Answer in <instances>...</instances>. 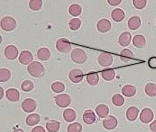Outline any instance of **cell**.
<instances>
[{"mask_svg": "<svg viewBox=\"0 0 156 132\" xmlns=\"http://www.w3.org/2000/svg\"><path fill=\"white\" fill-rule=\"evenodd\" d=\"M27 70L29 73L35 78L42 77L45 72L43 65L38 61H33L28 66Z\"/></svg>", "mask_w": 156, "mask_h": 132, "instance_id": "1", "label": "cell"}, {"mask_svg": "<svg viewBox=\"0 0 156 132\" xmlns=\"http://www.w3.org/2000/svg\"><path fill=\"white\" fill-rule=\"evenodd\" d=\"M71 58L75 63L81 64L86 61L87 57L86 53L83 50L76 48L71 52Z\"/></svg>", "mask_w": 156, "mask_h": 132, "instance_id": "2", "label": "cell"}, {"mask_svg": "<svg viewBox=\"0 0 156 132\" xmlns=\"http://www.w3.org/2000/svg\"><path fill=\"white\" fill-rule=\"evenodd\" d=\"M17 26L16 20L13 17L6 16L2 18L1 21V27L3 30L11 31L14 30Z\"/></svg>", "mask_w": 156, "mask_h": 132, "instance_id": "3", "label": "cell"}, {"mask_svg": "<svg viewBox=\"0 0 156 132\" xmlns=\"http://www.w3.org/2000/svg\"><path fill=\"white\" fill-rule=\"evenodd\" d=\"M56 48L60 52L68 53L71 50L72 46L68 39L66 38H61L56 41Z\"/></svg>", "mask_w": 156, "mask_h": 132, "instance_id": "4", "label": "cell"}, {"mask_svg": "<svg viewBox=\"0 0 156 132\" xmlns=\"http://www.w3.org/2000/svg\"><path fill=\"white\" fill-rule=\"evenodd\" d=\"M56 105L61 108H66L70 105L71 99L70 96L66 94H59L55 97Z\"/></svg>", "mask_w": 156, "mask_h": 132, "instance_id": "5", "label": "cell"}, {"mask_svg": "<svg viewBox=\"0 0 156 132\" xmlns=\"http://www.w3.org/2000/svg\"><path fill=\"white\" fill-rule=\"evenodd\" d=\"M113 57L110 53L103 52L98 57V62L100 66L106 67L110 66L113 63Z\"/></svg>", "mask_w": 156, "mask_h": 132, "instance_id": "6", "label": "cell"}, {"mask_svg": "<svg viewBox=\"0 0 156 132\" xmlns=\"http://www.w3.org/2000/svg\"><path fill=\"white\" fill-rule=\"evenodd\" d=\"M37 103L34 100L28 98L22 103V108L26 112L30 113L35 111L37 107Z\"/></svg>", "mask_w": 156, "mask_h": 132, "instance_id": "7", "label": "cell"}, {"mask_svg": "<svg viewBox=\"0 0 156 132\" xmlns=\"http://www.w3.org/2000/svg\"><path fill=\"white\" fill-rule=\"evenodd\" d=\"M5 56L8 59L13 60L17 58L19 55V50L14 45H9L5 49Z\"/></svg>", "mask_w": 156, "mask_h": 132, "instance_id": "8", "label": "cell"}, {"mask_svg": "<svg viewBox=\"0 0 156 132\" xmlns=\"http://www.w3.org/2000/svg\"><path fill=\"white\" fill-rule=\"evenodd\" d=\"M83 76V73L79 69H74L69 73V79L72 82L74 83H79L82 81Z\"/></svg>", "mask_w": 156, "mask_h": 132, "instance_id": "9", "label": "cell"}, {"mask_svg": "<svg viewBox=\"0 0 156 132\" xmlns=\"http://www.w3.org/2000/svg\"><path fill=\"white\" fill-rule=\"evenodd\" d=\"M153 116L154 115L152 110L149 108H146L141 111L140 116V119L142 123L147 124L152 121Z\"/></svg>", "mask_w": 156, "mask_h": 132, "instance_id": "10", "label": "cell"}, {"mask_svg": "<svg viewBox=\"0 0 156 132\" xmlns=\"http://www.w3.org/2000/svg\"><path fill=\"white\" fill-rule=\"evenodd\" d=\"M103 124L104 127L107 130H113L117 126V120L115 117L113 116H108L104 119Z\"/></svg>", "mask_w": 156, "mask_h": 132, "instance_id": "11", "label": "cell"}, {"mask_svg": "<svg viewBox=\"0 0 156 132\" xmlns=\"http://www.w3.org/2000/svg\"><path fill=\"white\" fill-rule=\"evenodd\" d=\"M19 61L21 64L24 65H28L33 60L32 54L28 50H23L20 54Z\"/></svg>", "mask_w": 156, "mask_h": 132, "instance_id": "12", "label": "cell"}, {"mask_svg": "<svg viewBox=\"0 0 156 132\" xmlns=\"http://www.w3.org/2000/svg\"><path fill=\"white\" fill-rule=\"evenodd\" d=\"M111 24L108 19L103 18L98 21L97 24V28L99 32L105 33L110 30Z\"/></svg>", "mask_w": 156, "mask_h": 132, "instance_id": "13", "label": "cell"}, {"mask_svg": "<svg viewBox=\"0 0 156 132\" xmlns=\"http://www.w3.org/2000/svg\"><path fill=\"white\" fill-rule=\"evenodd\" d=\"M83 122L87 124H93L96 121L95 114L90 109L86 110L83 114Z\"/></svg>", "mask_w": 156, "mask_h": 132, "instance_id": "14", "label": "cell"}, {"mask_svg": "<svg viewBox=\"0 0 156 132\" xmlns=\"http://www.w3.org/2000/svg\"><path fill=\"white\" fill-rule=\"evenodd\" d=\"M141 19L137 16H132L128 21V26L131 30L137 29L141 25Z\"/></svg>", "mask_w": 156, "mask_h": 132, "instance_id": "15", "label": "cell"}, {"mask_svg": "<svg viewBox=\"0 0 156 132\" xmlns=\"http://www.w3.org/2000/svg\"><path fill=\"white\" fill-rule=\"evenodd\" d=\"M131 39V35L129 32H125L120 35L119 38L118 42L120 46H127L130 44Z\"/></svg>", "mask_w": 156, "mask_h": 132, "instance_id": "16", "label": "cell"}, {"mask_svg": "<svg viewBox=\"0 0 156 132\" xmlns=\"http://www.w3.org/2000/svg\"><path fill=\"white\" fill-rule=\"evenodd\" d=\"M6 96L9 101L11 102H16L20 99V93L17 89H9L6 91Z\"/></svg>", "mask_w": 156, "mask_h": 132, "instance_id": "17", "label": "cell"}, {"mask_svg": "<svg viewBox=\"0 0 156 132\" xmlns=\"http://www.w3.org/2000/svg\"><path fill=\"white\" fill-rule=\"evenodd\" d=\"M139 110L137 107L131 106L129 107L126 112V116L129 121H135L138 116Z\"/></svg>", "mask_w": 156, "mask_h": 132, "instance_id": "18", "label": "cell"}, {"mask_svg": "<svg viewBox=\"0 0 156 132\" xmlns=\"http://www.w3.org/2000/svg\"><path fill=\"white\" fill-rule=\"evenodd\" d=\"M111 17L115 22H121L125 18V13L122 9L116 8L112 11L111 13Z\"/></svg>", "mask_w": 156, "mask_h": 132, "instance_id": "19", "label": "cell"}, {"mask_svg": "<svg viewBox=\"0 0 156 132\" xmlns=\"http://www.w3.org/2000/svg\"><path fill=\"white\" fill-rule=\"evenodd\" d=\"M115 72L113 69L107 68L104 69L102 71V76L105 80L107 81L113 80L115 79Z\"/></svg>", "mask_w": 156, "mask_h": 132, "instance_id": "20", "label": "cell"}, {"mask_svg": "<svg viewBox=\"0 0 156 132\" xmlns=\"http://www.w3.org/2000/svg\"><path fill=\"white\" fill-rule=\"evenodd\" d=\"M37 55L39 59L45 61L48 60L51 57V51L47 48H41L37 51Z\"/></svg>", "mask_w": 156, "mask_h": 132, "instance_id": "21", "label": "cell"}, {"mask_svg": "<svg viewBox=\"0 0 156 132\" xmlns=\"http://www.w3.org/2000/svg\"><path fill=\"white\" fill-rule=\"evenodd\" d=\"M122 94L127 97H133L136 93V88L133 85H125L122 89Z\"/></svg>", "mask_w": 156, "mask_h": 132, "instance_id": "22", "label": "cell"}, {"mask_svg": "<svg viewBox=\"0 0 156 132\" xmlns=\"http://www.w3.org/2000/svg\"><path fill=\"white\" fill-rule=\"evenodd\" d=\"M60 122L55 120H50L46 123V129L49 132H57L60 127Z\"/></svg>", "mask_w": 156, "mask_h": 132, "instance_id": "23", "label": "cell"}, {"mask_svg": "<svg viewBox=\"0 0 156 132\" xmlns=\"http://www.w3.org/2000/svg\"><path fill=\"white\" fill-rule=\"evenodd\" d=\"M97 114L100 118L105 117L109 112V109L105 105L101 104L98 105L96 108Z\"/></svg>", "mask_w": 156, "mask_h": 132, "instance_id": "24", "label": "cell"}, {"mask_svg": "<svg viewBox=\"0 0 156 132\" xmlns=\"http://www.w3.org/2000/svg\"><path fill=\"white\" fill-rule=\"evenodd\" d=\"M41 120V116L37 113L32 114L27 116L26 124L29 126H33L37 124Z\"/></svg>", "mask_w": 156, "mask_h": 132, "instance_id": "25", "label": "cell"}, {"mask_svg": "<svg viewBox=\"0 0 156 132\" xmlns=\"http://www.w3.org/2000/svg\"><path fill=\"white\" fill-rule=\"evenodd\" d=\"M133 44L136 47L143 48L146 45L145 38L141 35H136L133 38Z\"/></svg>", "mask_w": 156, "mask_h": 132, "instance_id": "26", "label": "cell"}, {"mask_svg": "<svg viewBox=\"0 0 156 132\" xmlns=\"http://www.w3.org/2000/svg\"><path fill=\"white\" fill-rule=\"evenodd\" d=\"M133 52L128 49H125L121 51L120 59L124 62H128L134 58Z\"/></svg>", "mask_w": 156, "mask_h": 132, "instance_id": "27", "label": "cell"}, {"mask_svg": "<svg viewBox=\"0 0 156 132\" xmlns=\"http://www.w3.org/2000/svg\"><path fill=\"white\" fill-rule=\"evenodd\" d=\"M87 81L90 85L95 86L99 81V76L97 72H89L87 76Z\"/></svg>", "mask_w": 156, "mask_h": 132, "instance_id": "28", "label": "cell"}, {"mask_svg": "<svg viewBox=\"0 0 156 132\" xmlns=\"http://www.w3.org/2000/svg\"><path fill=\"white\" fill-rule=\"evenodd\" d=\"M63 116L66 122H73L76 119V113L73 109H67L64 111Z\"/></svg>", "mask_w": 156, "mask_h": 132, "instance_id": "29", "label": "cell"}, {"mask_svg": "<svg viewBox=\"0 0 156 132\" xmlns=\"http://www.w3.org/2000/svg\"><path fill=\"white\" fill-rule=\"evenodd\" d=\"M145 93L147 95L150 97L156 96V84L149 82L145 86Z\"/></svg>", "mask_w": 156, "mask_h": 132, "instance_id": "30", "label": "cell"}, {"mask_svg": "<svg viewBox=\"0 0 156 132\" xmlns=\"http://www.w3.org/2000/svg\"><path fill=\"white\" fill-rule=\"evenodd\" d=\"M11 72L9 70L5 68L0 69V82H6L10 79Z\"/></svg>", "mask_w": 156, "mask_h": 132, "instance_id": "31", "label": "cell"}, {"mask_svg": "<svg viewBox=\"0 0 156 132\" xmlns=\"http://www.w3.org/2000/svg\"><path fill=\"white\" fill-rule=\"evenodd\" d=\"M69 13L73 16H78L82 13V7L79 4H73L69 7Z\"/></svg>", "mask_w": 156, "mask_h": 132, "instance_id": "32", "label": "cell"}, {"mask_svg": "<svg viewBox=\"0 0 156 132\" xmlns=\"http://www.w3.org/2000/svg\"><path fill=\"white\" fill-rule=\"evenodd\" d=\"M112 102L114 105L116 106H121L125 102L124 97L121 94H116L113 95L112 98Z\"/></svg>", "mask_w": 156, "mask_h": 132, "instance_id": "33", "label": "cell"}, {"mask_svg": "<svg viewBox=\"0 0 156 132\" xmlns=\"http://www.w3.org/2000/svg\"><path fill=\"white\" fill-rule=\"evenodd\" d=\"M51 89L54 92L58 93L63 92L65 89V86L62 82H55L52 84Z\"/></svg>", "mask_w": 156, "mask_h": 132, "instance_id": "34", "label": "cell"}, {"mask_svg": "<svg viewBox=\"0 0 156 132\" xmlns=\"http://www.w3.org/2000/svg\"><path fill=\"white\" fill-rule=\"evenodd\" d=\"M42 4L41 0H31L29 2V6L32 10L37 11L41 9Z\"/></svg>", "mask_w": 156, "mask_h": 132, "instance_id": "35", "label": "cell"}, {"mask_svg": "<svg viewBox=\"0 0 156 132\" xmlns=\"http://www.w3.org/2000/svg\"><path fill=\"white\" fill-rule=\"evenodd\" d=\"M34 87V85L33 82L30 80L24 81L21 85V88L22 90L26 92L32 90Z\"/></svg>", "mask_w": 156, "mask_h": 132, "instance_id": "36", "label": "cell"}, {"mask_svg": "<svg viewBox=\"0 0 156 132\" xmlns=\"http://www.w3.org/2000/svg\"><path fill=\"white\" fill-rule=\"evenodd\" d=\"M82 126L79 123H74L68 126L67 128L68 132H81Z\"/></svg>", "mask_w": 156, "mask_h": 132, "instance_id": "37", "label": "cell"}, {"mask_svg": "<svg viewBox=\"0 0 156 132\" xmlns=\"http://www.w3.org/2000/svg\"><path fill=\"white\" fill-rule=\"evenodd\" d=\"M70 28L73 30H76L81 26V21L80 19L74 18L71 20L69 22Z\"/></svg>", "mask_w": 156, "mask_h": 132, "instance_id": "38", "label": "cell"}, {"mask_svg": "<svg viewBox=\"0 0 156 132\" xmlns=\"http://www.w3.org/2000/svg\"><path fill=\"white\" fill-rule=\"evenodd\" d=\"M147 2V1L144 0H135L133 1V5L136 9L140 10L145 7Z\"/></svg>", "mask_w": 156, "mask_h": 132, "instance_id": "39", "label": "cell"}, {"mask_svg": "<svg viewBox=\"0 0 156 132\" xmlns=\"http://www.w3.org/2000/svg\"><path fill=\"white\" fill-rule=\"evenodd\" d=\"M150 68L152 69L156 68V57H152L149 59L148 62Z\"/></svg>", "mask_w": 156, "mask_h": 132, "instance_id": "40", "label": "cell"}, {"mask_svg": "<svg viewBox=\"0 0 156 132\" xmlns=\"http://www.w3.org/2000/svg\"><path fill=\"white\" fill-rule=\"evenodd\" d=\"M107 2L110 5L113 6H116L119 5L122 2V1H120V0H108V1H107Z\"/></svg>", "mask_w": 156, "mask_h": 132, "instance_id": "41", "label": "cell"}, {"mask_svg": "<svg viewBox=\"0 0 156 132\" xmlns=\"http://www.w3.org/2000/svg\"><path fill=\"white\" fill-rule=\"evenodd\" d=\"M31 132H45V131L43 127L37 126L32 130Z\"/></svg>", "mask_w": 156, "mask_h": 132, "instance_id": "42", "label": "cell"}, {"mask_svg": "<svg viewBox=\"0 0 156 132\" xmlns=\"http://www.w3.org/2000/svg\"><path fill=\"white\" fill-rule=\"evenodd\" d=\"M150 128L151 130L153 132H156V120L153 121L150 125Z\"/></svg>", "mask_w": 156, "mask_h": 132, "instance_id": "43", "label": "cell"}, {"mask_svg": "<svg viewBox=\"0 0 156 132\" xmlns=\"http://www.w3.org/2000/svg\"><path fill=\"white\" fill-rule=\"evenodd\" d=\"M12 132H24L23 129L21 128H14Z\"/></svg>", "mask_w": 156, "mask_h": 132, "instance_id": "44", "label": "cell"}, {"mask_svg": "<svg viewBox=\"0 0 156 132\" xmlns=\"http://www.w3.org/2000/svg\"><path fill=\"white\" fill-rule=\"evenodd\" d=\"M0 89H1V99L2 100L3 95V89H2V87H0Z\"/></svg>", "mask_w": 156, "mask_h": 132, "instance_id": "45", "label": "cell"}, {"mask_svg": "<svg viewBox=\"0 0 156 132\" xmlns=\"http://www.w3.org/2000/svg\"></svg>", "mask_w": 156, "mask_h": 132, "instance_id": "46", "label": "cell"}]
</instances>
